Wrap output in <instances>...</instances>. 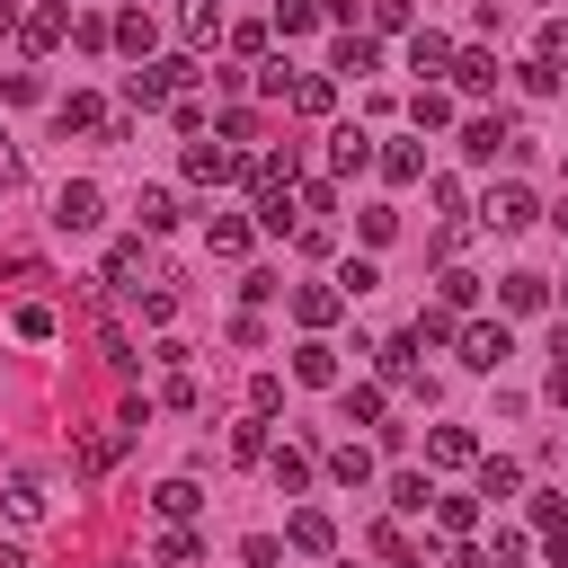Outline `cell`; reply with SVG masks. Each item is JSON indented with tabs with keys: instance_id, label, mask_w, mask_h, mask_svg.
<instances>
[{
	"instance_id": "6da1fadb",
	"label": "cell",
	"mask_w": 568,
	"mask_h": 568,
	"mask_svg": "<svg viewBox=\"0 0 568 568\" xmlns=\"http://www.w3.org/2000/svg\"><path fill=\"white\" fill-rule=\"evenodd\" d=\"M186 80H195L186 53H169V62H133V71H124V106H169Z\"/></svg>"
},
{
	"instance_id": "7a4b0ae2",
	"label": "cell",
	"mask_w": 568,
	"mask_h": 568,
	"mask_svg": "<svg viewBox=\"0 0 568 568\" xmlns=\"http://www.w3.org/2000/svg\"><path fill=\"white\" fill-rule=\"evenodd\" d=\"M453 346H462V364H470V373H497V364L515 355V337H506V320H470V328H462Z\"/></svg>"
},
{
	"instance_id": "3957f363",
	"label": "cell",
	"mask_w": 568,
	"mask_h": 568,
	"mask_svg": "<svg viewBox=\"0 0 568 568\" xmlns=\"http://www.w3.org/2000/svg\"><path fill=\"white\" fill-rule=\"evenodd\" d=\"M106 222V195L89 186V178H71L62 195H53V231H98Z\"/></svg>"
},
{
	"instance_id": "277c9868",
	"label": "cell",
	"mask_w": 568,
	"mask_h": 568,
	"mask_svg": "<svg viewBox=\"0 0 568 568\" xmlns=\"http://www.w3.org/2000/svg\"><path fill=\"white\" fill-rule=\"evenodd\" d=\"M62 36H71V0H44V9L18 18V44H27V53H53Z\"/></svg>"
},
{
	"instance_id": "5b68a950",
	"label": "cell",
	"mask_w": 568,
	"mask_h": 568,
	"mask_svg": "<svg viewBox=\"0 0 568 568\" xmlns=\"http://www.w3.org/2000/svg\"><path fill=\"white\" fill-rule=\"evenodd\" d=\"M293 382H311V390H337V382H346L337 346H328V337H302V346H293Z\"/></svg>"
},
{
	"instance_id": "8992f818",
	"label": "cell",
	"mask_w": 568,
	"mask_h": 568,
	"mask_svg": "<svg viewBox=\"0 0 568 568\" xmlns=\"http://www.w3.org/2000/svg\"><path fill=\"white\" fill-rule=\"evenodd\" d=\"M479 222H488V231H524V222H532V186H515V178H506V186H488Z\"/></svg>"
},
{
	"instance_id": "52a82bcc",
	"label": "cell",
	"mask_w": 568,
	"mask_h": 568,
	"mask_svg": "<svg viewBox=\"0 0 568 568\" xmlns=\"http://www.w3.org/2000/svg\"><path fill=\"white\" fill-rule=\"evenodd\" d=\"M373 160H382V151H373L364 124H337V133H328V169H337V178H355V169H373Z\"/></svg>"
},
{
	"instance_id": "ba28073f",
	"label": "cell",
	"mask_w": 568,
	"mask_h": 568,
	"mask_svg": "<svg viewBox=\"0 0 568 568\" xmlns=\"http://www.w3.org/2000/svg\"><path fill=\"white\" fill-rule=\"evenodd\" d=\"M337 311H346V293H337V284H293V320H302L311 337H320Z\"/></svg>"
},
{
	"instance_id": "9c48e42d",
	"label": "cell",
	"mask_w": 568,
	"mask_h": 568,
	"mask_svg": "<svg viewBox=\"0 0 568 568\" xmlns=\"http://www.w3.org/2000/svg\"><path fill=\"white\" fill-rule=\"evenodd\" d=\"M0 506H9L18 524H36V515L53 506V497H44V470H9V479H0Z\"/></svg>"
},
{
	"instance_id": "30bf717a",
	"label": "cell",
	"mask_w": 568,
	"mask_h": 568,
	"mask_svg": "<svg viewBox=\"0 0 568 568\" xmlns=\"http://www.w3.org/2000/svg\"><path fill=\"white\" fill-rule=\"evenodd\" d=\"M337 417H346V426H373V435H382V417H390V399H382L373 382H346V390H337Z\"/></svg>"
},
{
	"instance_id": "8fae6325",
	"label": "cell",
	"mask_w": 568,
	"mask_h": 568,
	"mask_svg": "<svg viewBox=\"0 0 568 568\" xmlns=\"http://www.w3.org/2000/svg\"><path fill=\"white\" fill-rule=\"evenodd\" d=\"M426 462H444V470H470V462H479V435H470V426H435V435H426Z\"/></svg>"
},
{
	"instance_id": "7c38bea8",
	"label": "cell",
	"mask_w": 568,
	"mask_h": 568,
	"mask_svg": "<svg viewBox=\"0 0 568 568\" xmlns=\"http://www.w3.org/2000/svg\"><path fill=\"white\" fill-rule=\"evenodd\" d=\"M133 435H142V426H124V417H115V426H98V435H80V453H71V462H80V470H106V462H115V453H124Z\"/></svg>"
},
{
	"instance_id": "4fadbf2b",
	"label": "cell",
	"mask_w": 568,
	"mask_h": 568,
	"mask_svg": "<svg viewBox=\"0 0 568 568\" xmlns=\"http://www.w3.org/2000/svg\"><path fill=\"white\" fill-rule=\"evenodd\" d=\"M284 541H293V550H337V524H328L320 506H293V515H284Z\"/></svg>"
},
{
	"instance_id": "5bb4252c",
	"label": "cell",
	"mask_w": 568,
	"mask_h": 568,
	"mask_svg": "<svg viewBox=\"0 0 568 568\" xmlns=\"http://www.w3.org/2000/svg\"><path fill=\"white\" fill-rule=\"evenodd\" d=\"M53 124H62V133H106V106H98L89 89H71V98H53Z\"/></svg>"
},
{
	"instance_id": "9a60e30c",
	"label": "cell",
	"mask_w": 568,
	"mask_h": 568,
	"mask_svg": "<svg viewBox=\"0 0 568 568\" xmlns=\"http://www.w3.org/2000/svg\"><path fill=\"white\" fill-rule=\"evenodd\" d=\"M497 151H515V133H506L497 115H470V124H462V160H497Z\"/></svg>"
},
{
	"instance_id": "2e32d148",
	"label": "cell",
	"mask_w": 568,
	"mask_h": 568,
	"mask_svg": "<svg viewBox=\"0 0 568 568\" xmlns=\"http://www.w3.org/2000/svg\"><path fill=\"white\" fill-rule=\"evenodd\" d=\"M186 178H195V186H222V178H240V160H231L222 142H186Z\"/></svg>"
},
{
	"instance_id": "e0dca14e",
	"label": "cell",
	"mask_w": 568,
	"mask_h": 568,
	"mask_svg": "<svg viewBox=\"0 0 568 568\" xmlns=\"http://www.w3.org/2000/svg\"><path fill=\"white\" fill-rule=\"evenodd\" d=\"M266 479H275L284 497H302V488H311V453H302V444H275V453H266Z\"/></svg>"
},
{
	"instance_id": "ac0fdd59",
	"label": "cell",
	"mask_w": 568,
	"mask_h": 568,
	"mask_svg": "<svg viewBox=\"0 0 568 568\" xmlns=\"http://www.w3.org/2000/svg\"><path fill=\"white\" fill-rule=\"evenodd\" d=\"M408 71H453V36H435V27H417V44H408Z\"/></svg>"
},
{
	"instance_id": "d6986e66",
	"label": "cell",
	"mask_w": 568,
	"mask_h": 568,
	"mask_svg": "<svg viewBox=\"0 0 568 568\" xmlns=\"http://www.w3.org/2000/svg\"><path fill=\"white\" fill-rule=\"evenodd\" d=\"M408 124H417V133H435V124H453V89H435V80H426V89L408 98Z\"/></svg>"
},
{
	"instance_id": "ffe728a7",
	"label": "cell",
	"mask_w": 568,
	"mask_h": 568,
	"mask_svg": "<svg viewBox=\"0 0 568 568\" xmlns=\"http://www.w3.org/2000/svg\"><path fill=\"white\" fill-rule=\"evenodd\" d=\"M497 302H506V311H541V302H550V284H541L532 266H515V275L497 284Z\"/></svg>"
},
{
	"instance_id": "44dd1931",
	"label": "cell",
	"mask_w": 568,
	"mask_h": 568,
	"mask_svg": "<svg viewBox=\"0 0 568 568\" xmlns=\"http://www.w3.org/2000/svg\"><path fill=\"white\" fill-rule=\"evenodd\" d=\"M373 355H382V373H390V382L426 390V382H417V337H390V346H373ZM426 399H435V390H426Z\"/></svg>"
},
{
	"instance_id": "7402d4cb",
	"label": "cell",
	"mask_w": 568,
	"mask_h": 568,
	"mask_svg": "<svg viewBox=\"0 0 568 568\" xmlns=\"http://www.w3.org/2000/svg\"><path fill=\"white\" fill-rule=\"evenodd\" d=\"M266 453H275V435H266V417L248 408V417L231 426V462H266Z\"/></svg>"
},
{
	"instance_id": "603a6c76",
	"label": "cell",
	"mask_w": 568,
	"mask_h": 568,
	"mask_svg": "<svg viewBox=\"0 0 568 568\" xmlns=\"http://www.w3.org/2000/svg\"><path fill=\"white\" fill-rule=\"evenodd\" d=\"M328 479H346V488H373V444H337V453H328Z\"/></svg>"
},
{
	"instance_id": "cb8c5ba5",
	"label": "cell",
	"mask_w": 568,
	"mask_h": 568,
	"mask_svg": "<svg viewBox=\"0 0 568 568\" xmlns=\"http://www.w3.org/2000/svg\"><path fill=\"white\" fill-rule=\"evenodd\" d=\"M390 506H399V515H426V506H435V479H426V470H390Z\"/></svg>"
},
{
	"instance_id": "d4e9b609",
	"label": "cell",
	"mask_w": 568,
	"mask_h": 568,
	"mask_svg": "<svg viewBox=\"0 0 568 568\" xmlns=\"http://www.w3.org/2000/svg\"><path fill=\"white\" fill-rule=\"evenodd\" d=\"M337 71H346V80L382 71V44H373V36H337Z\"/></svg>"
},
{
	"instance_id": "484cf974",
	"label": "cell",
	"mask_w": 568,
	"mask_h": 568,
	"mask_svg": "<svg viewBox=\"0 0 568 568\" xmlns=\"http://www.w3.org/2000/svg\"><path fill=\"white\" fill-rule=\"evenodd\" d=\"M106 284L142 293V240H115V248H106Z\"/></svg>"
},
{
	"instance_id": "4316f807",
	"label": "cell",
	"mask_w": 568,
	"mask_h": 568,
	"mask_svg": "<svg viewBox=\"0 0 568 568\" xmlns=\"http://www.w3.org/2000/svg\"><path fill=\"white\" fill-rule=\"evenodd\" d=\"M320 27V0H275V36L293 44V36H311Z\"/></svg>"
},
{
	"instance_id": "83f0119b",
	"label": "cell",
	"mask_w": 568,
	"mask_h": 568,
	"mask_svg": "<svg viewBox=\"0 0 568 568\" xmlns=\"http://www.w3.org/2000/svg\"><path fill=\"white\" fill-rule=\"evenodd\" d=\"M453 80H462V89L479 98V89H497V62H488V53L470 44V53H453Z\"/></svg>"
},
{
	"instance_id": "f1b7e54d",
	"label": "cell",
	"mask_w": 568,
	"mask_h": 568,
	"mask_svg": "<svg viewBox=\"0 0 568 568\" xmlns=\"http://www.w3.org/2000/svg\"><path fill=\"white\" fill-rule=\"evenodd\" d=\"M382 178H390V186L426 178V151H417V142H390V151H382Z\"/></svg>"
},
{
	"instance_id": "f546056e",
	"label": "cell",
	"mask_w": 568,
	"mask_h": 568,
	"mask_svg": "<svg viewBox=\"0 0 568 568\" xmlns=\"http://www.w3.org/2000/svg\"><path fill=\"white\" fill-rule=\"evenodd\" d=\"M195 506H204V488H195V479H160V515H169V524H186Z\"/></svg>"
},
{
	"instance_id": "4dcf8cb0",
	"label": "cell",
	"mask_w": 568,
	"mask_h": 568,
	"mask_svg": "<svg viewBox=\"0 0 568 568\" xmlns=\"http://www.w3.org/2000/svg\"><path fill=\"white\" fill-rule=\"evenodd\" d=\"M115 44H124L133 62H151V18H142V9H124V18H115Z\"/></svg>"
},
{
	"instance_id": "1f68e13d",
	"label": "cell",
	"mask_w": 568,
	"mask_h": 568,
	"mask_svg": "<svg viewBox=\"0 0 568 568\" xmlns=\"http://www.w3.org/2000/svg\"><path fill=\"white\" fill-rule=\"evenodd\" d=\"M133 213H142V231H169V222H178V195H169V186H142Z\"/></svg>"
},
{
	"instance_id": "d6a6232c",
	"label": "cell",
	"mask_w": 568,
	"mask_h": 568,
	"mask_svg": "<svg viewBox=\"0 0 568 568\" xmlns=\"http://www.w3.org/2000/svg\"><path fill=\"white\" fill-rule=\"evenodd\" d=\"M515 488H524V470H515V462H497V453H488V462H479V497H515Z\"/></svg>"
},
{
	"instance_id": "836d02e7",
	"label": "cell",
	"mask_w": 568,
	"mask_h": 568,
	"mask_svg": "<svg viewBox=\"0 0 568 568\" xmlns=\"http://www.w3.org/2000/svg\"><path fill=\"white\" fill-rule=\"evenodd\" d=\"M435 524H444V532H453V541H462V532H470V524H479V497H435Z\"/></svg>"
},
{
	"instance_id": "e575fe53",
	"label": "cell",
	"mask_w": 568,
	"mask_h": 568,
	"mask_svg": "<svg viewBox=\"0 0 568 568\" xmlns=\"http://www.w3.org/2000/svg\"><path fill=\"white\" fill-rule=\"evenodd\" d=\"M195 559H204V541H195L186 524H178V532H160V568H195Z\"/></svg>"
},
{
	"instance_id": "d590c367",
	"label": "cell",
	"mask_w": 568,
	"mask_h": 568,
	"mask_svg": "<svg viewBox=\"0 0 568 568\" xmlns=\"http://www.w3.org/2000/svg\"><path fill=\"white\" fill-rule=\"evenodd\" d=\"M178 27H186V36H195V44H204V36H213V27H222V0H178Z\"/></svg>"
},
{
	"instance_id": "8d00e7d4",
	"label": "cell",
	"mask_w": 568,
	"mask_h": 568,
	"mask_svg": "<svg viewBox=\"0 0 568 568\" xmlns=\"http://www.w3.org/2000/svg\"><path fill=\"white\" fill-rule=\"evenodd\" d=\"M479 302V275L470 266H444V311H470Z\"/></svg>"
},
{
	"instance_id": "74e56055",
	"label": "cell",
	"mask_w": 568,
	"mask_h": 568,
	"mask_svg": "<svg viewBox=\"0 0 568 568\" xmlns=\"http://www.w3.org/2000/svg\"><path fill=\"white\" fill-rule=\"evenodd\" d=\"M9 328H18L27 346H44V337H53V311H44V302H18V320H9Z\"/></svg>"
},
{
	"instance_id": "f35d334b",
	"label": "cell",
	"mask_w": 568,
	"mask_h": 568,
	"mask_svg": "<svg viewBox=\"0 0 568 568\" xmlns=\"http://www.w3.org/2000/svg\"><path fill=\"white\" fill-rule=\"evenodd\" d=\"M71 44H80V53H106L115 27H106V18H71Z\"/></svg>"
},
{
	"instance_id": "ab89813d",
	"label": "cell",
	"mask_w": 568,
	"mask_h": 568,
	"mask_svg": "<svg viewBox=\"0 0 568 568\" xmlns=\"http://www.w3.org/2000/svg\"><path fill=\"white\" fill-rule=\"evenodd\" d=\"M293 106H302V115H328L337 89H328V80H293Z\"/></svg>"
},
{
	"instance_id": "60d3db41",
	"label": "cell",
	"mask_w": 568,
	"mask_h": 568,
	"mask_svg": "<svg viewBox=\"0 0 568 568\" xmlns=\"http://www.w3.org/2000/svg\"><path fill=\"white\" fill-rule=\"evenodd\" d=\"M204 240H213V257H240V248H248V222H231V213H222Z\"/></svg>"
},
{
	"instance_id": "b9f144b4",
	"label": "cell",
	"mask_w": 568,
	"mask_h": 568,
	"mask_svg": "<svg viewBox=\"0 0 568 568\" xmlns=\"http://www.w3.org/2000/svg\"><path fill=\"white\" fill-rule=\"evenodd\" d=\"M373 284H382V266H373V257H346V275H337V293L355 302V293H373Z\"/></svg>"
},
{
	"instance_id": "7bdbcfd3",
	"label": "cell",
	"mask_w": 568,
	"mask_h": 568,
	"mask_svg": "<svg viewBox=\"0 0 568 568\" xmlns=\"http://www.w3.org/2000/svg\"><path fill=\"white\" fill-rule=\"evenodd\" d=\"M408 337H417V346H444V337H462V328H453V311H417Z\"/></svg>"
},
{
	"instance_id": "ee69618b",
	"label": "cell",
	"mask_w": 568,
	"mask_h": 568,
	"mask_svg": "<svg viewBox=\"0 0 568 568\" xmlns=\"http://www.w3.org/2000/svg\"><path fill=\"white\" fill-rule=\"evenodd\" d=\"M541 62H550V71L568 62V9H559V18H541Z\"/></svg>"
},
{
	"instance_id": "f6af8a7d",
	"label": "cell",
	"mask_w": 568,
	"mask_h": 568,
	"mask_svg": "<svg viewBox=\"0 0 568 568\" xmlns=\"http://www.w3.org/2000/svg\"><path fill=\"white\" fill-rule=\"evenodd\" d=\"M293 213H302V204H293V195H257V231H284V222H293Z\"/></svg>"
},
{
	"instance_id": "bcb514c9",
	"label": "cell",
	"mask_w": 568,
	"mask_h": 568,
	"mask_svg": "<svg viewBox=\"0 0 568 568\" xmlns=\"http://www.w3.org/2000/svg\"><path fill=\"white\" fill-rule=\"evenodd\" d=\"M160 399H169V408H195V373H186V364H169V382H160Z\"/></svg>"
},
{
	"instance_id": "7dc6e473",
	"label": "cell",
	"mask_w": 568,
	"mask_h": 568,
	"mask_svg": "<svg viewBox=\"0 0 568 568\" xmlns=\"http://www.w3.org/2000/svg\"><path fill=\"white\" fill-rule=\"evenodd\" d=\"M248 408H257V417H275V408H284V382H275V373H257V382H248Z\"/></svg>"
},
{
	"instance_id": "c3c4849f",
	"label": "cell",
	"mask_w": 568,
	"mask_h": 568,
	"mask_svg": "<svg viewBox=\"0 0 568 568\" xmlns=\"http://www.w3.org/2000/svg\"><path fill=\"white\" fill-rule=\"evenodd\" d=\"M240 559H248V568H275V559H284V541H275V532H248V541H240Z\"/></svg>"
},
{
	"instance_id": "681fc988",
	"label": "cell",
	"mask_w": 568,
	"mask_h": 568,
	"mask_svg": "<svg viewBox=\"0 0 568 568\" xmlns=\"http://www.w3.org/2000/svg\"><path fill=\"white\" fill-rule=\"evenodd\" d=\"M364 18H373V36H399V27H408V0H373Z\"/></svg>"
},
{
	"instance_id": "f907efd6",
	"label": "cell",
	"mask_w": 568,
	"mask_h": 568,
	"mask_svg": "<svg viewBox=\"0 0 568 568\" xmlns=\"http://www.w3.org/2000/svg\"><path fill=\"white\" fill-rule=\"evenodd\" d=\"M390 231H399V213H390V204H364V240H373V248H382V240H390Z\"/></svg>"
},
{
	"instance_id": "816d5d0a",
	"label": "cell",
	"mask_w": 568,
	"mask_h": 568,
	"mask_svg": "<svg viewBox=\"0 0 568 568\" xmlns=\"http://www.w3.org/2000/svg\"><path fill=\"white\" fill-rule=\"evenodd\" d=\"M98 346H106V364H115V373H133V364H142V355H133V337H124V328H106V337H98Z\"/></svg>"
},
{
	"instance_id": "f5cc1de1",
	"label": "cell",
	"mask_w": 568,
	"mask_h": 568,
	"mask_svg": "<svg viewBox=\"0 0 568 568\" xmlns=\"http://www.w3.org/2000/svg\"><path fill=\"white\" fill-rule=\"evenodd\" d=\"M488 568H524V532H497V550H488Z\"/></svg>"
},
{
	"instance_id": "db71d44e",
	"label": "cell",
	"mask_w": 568,
	"mask_h": 568,
	"mask_svg": "<svg viewBox=\"0 0 568 568\" xmlns=\"http://www.w3.org/2000/svg\"><path fill=\"white\" fill-rule=\"evenodd\" d=\"M355 9H373V0H320V18H337V27H355Z\"/></svg>"
},
{
	"instance_id": "11a10c76",
	"label": "cell",
	"mask_w": 568,
	"mask_h": 568,
	"mask_svg": "<svg viewBox=\"0 0 568 568\" xmlns=\"http://www.w3.org/2000/svg\"><path fill=\"white\" fill-rule=\"evenodd\" d=\"M18 178H27V160H18L9 142H0V186H18Z\"/></svg>"
},
{
	"instance_id": "9f6ffc18",
	"label": "cell",
	"mask_w": 568,
	"mask_h": 568,
	"mask_svg": "<svg viewBox=\"0 0 568 568\" xmlns=\"http://www.w3.org/2000/svg\"><path fill=\"white\" fill-rule=\"evenodd\" d=\"M444 568H488V559H479L470 541H453V550H444Z\"/></svg>"
},
{
	"instance_id": "6f0895ef",
	"label": "cell",
	"mask_w": 568,
	"mask_h": 568,
	"mask_svg": "<svg viewBox=\"0 0 568 568\" xmlns=\"http://www.w3.org/2000/svg\"><path fill=\"white\" fill-rule=\"evenodd\" d=\"M550 399L568 408V346H559V364H550Z\"/></svg>"
},
{
	"instance_id": "680465c9",
	"label": "cell",
	"mask_w": 568,
	"mask_h": 568,
	"mask_svg": "<svg viewBox=\"0 0 568 568\" xmlns=\"http://www.w3.org/2000/svg\"><path fill=\"white\" fill-rule=\"evenodd\" d=\"M550 568H568V532H550Z\"/></svg>"
},
{
	"instance_id": "91938a15",
	"label": "cell",
	"mask_w": 568,
	"mask_h": 568,
	"mask_svg": "<svg viewBox=\"0 0 568 568\" xmlns=\"http://www.w3.org/2000/svg\"><path fill=\"white\" fill-rule=\"evenodd\" d=\"M550 222H559V240H568V204H559V213H550Z\"/></svg>"
},
{
	"instance_id": "94428289",
	"label": "cell",
	"mask_w": 568,
	"mask_h": 568,
	"mask_svg": "<svg viewBox=\"0 0 568 568\" xmlns=\"http://www.w3.org/2000/svg\"><path fill=\"white\" fill-rule=\"evenodd\" d=\"M390 568H426V559H390Z\"/></svg>"
},
{
	"instance_id": "6125c7cd",
	"label": "cell",
	"mask_w": 568,
	"mask_h": 568,
	"mask_svg": "<svg viewBox=\"0 0 568 568\" xmlns=\"http://www.w3.org/2000/svg\"><path fill=\"white\" fill-rule=\"evenodd\" d=\"M559 9H568V0H559Z\"/></svg>"
}]
</instances>
